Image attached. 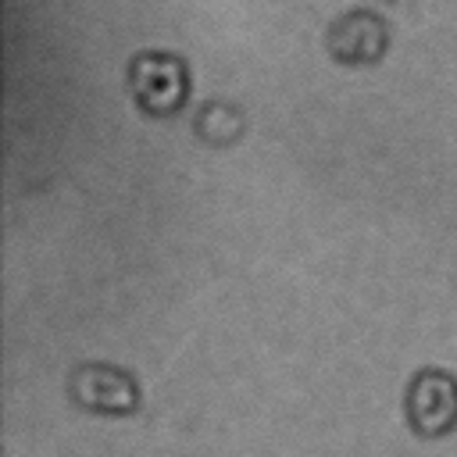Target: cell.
Listing matches in <instances>:
<instances>
[{
	"label": "cell",
	"instance_id": "cell-1",
	"mask_svg": "<svg viewBox=\"0 0 457 457\" xmlns=\"http://www.w3.org/2000/svg\"><path fill=\"white\" fill-rule=\"evenodd\" d=\"M129 93L143 114L168 118L189 96V64L179 54L139 50L129 61Z\"/></svg>",
	"mask_w": 457,
	"mask_h": 457
},
{
	"label": "cell",
	"instance_id": "cell-2",
	"mask_svg": "<svg viewBox=\"0 0 457 457\" xmlns=\"http://www.w3.org/2000/svg\"><path fill=\"white\" fill-rule=\"evenodd\" d=\"M403 411L418 436H446L457 425V378L443 368H421L407 386Z\"/></svg>",
	"mask_w": 457,
	"mask_h": 457
},
{
	"label": "cell",
	"instance_id": "cell-3",
	"mask_svg": "<svg viewBox=\"0 0 457 457\" xmlns=\"http://www.w3.org/2000/svg\"><path fill=\"white\" fill-rule=\"evenodd\" d=\"M68 393L79 407L93 414H132L139 407L136 378L114 364H75L68 375Z\"/></svg>",
	"mask_w": 457,
	"mask_h": 457
},
{
	"label": "cell",
	"instance_id": "cell-4",
	"mask_svg": "<svg viewBox=\"0 0 457 457\" xmlns=\"http://www.w3.org/2000/svg\"><path fill=\"white\" fill-rule=\"evenodd\" d=\"M386 46H389V25L382 21V14H375L368 7H353L339 18H332V25L325 32L328 57L346 68H368V64L382 61Z\"/></svg>",
	"mask_w": 457,
	"mask_h": 457
},
{
	"label": "cell",
	"instance_id": "cell-5",
	"mask_svg": "<svg viewBox=\"0 0 457 457\" xmlns=\"http://www.w3.org/2000/svg\"><path fill=\"white\" fill-rule=\"evenodd\" d=\"M193 132L211 146H228V143H236L243 136V111L236 104H228V100H207L196 111Z\"/></svg>",
	"mask_w": 457,
	"mask_h": 457
}]
</instances>
